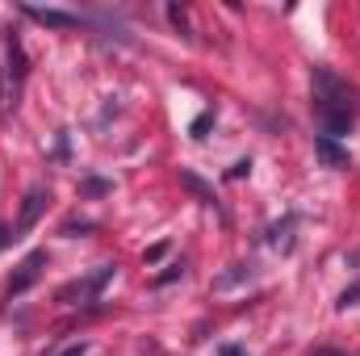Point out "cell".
<instances>
[{
	"mask_svg": "<svg viewBox=\"0 0 360 356\" xmlns=\"http://www.w3.org/2000/svg\"><path fill=\"white\" fill-rule=\"evenodd\" d=\"M310 89H314V117L323 126V139H344L356 126L360 92L344 76H335L331 68H314Z\"/></svg>",
	"mask_w": 360,
	"mask_h": 356,
	"instance_id": "cell-1",
	"label": "cell"
},
{
	"mask_svg": "<svg viewBox=\"0 0 360 356\" xmlns=\"http://www.w3.org/2000/svg\"><path fill=\"white\" fill-rule=\"evenodd\" d=\"M25 72H30V59H25V46L17 34H8L4 42V72H0V109H17V96H21V84H25Z\"/></svg>",
	"mask_w": 360,
	"mask_h": 356,
	"instance_id": "cell-2",
	"label": "cell"
},
{
	"mask_svg": "<svg viewBox=\"0 0 360 356\" xmlns=\"http://www.w3.org/2000/svg\"><path fill=\"white\" fill-rule=\"evenodd\" d=\"M113 281V265H101L96 272H89V276H80V281H72V285H63L59 289V302L63 306H80V302H96V293L105 289Z\"/></svg>",
	"mask_w": 360,
	"mask_h": 356,
	"instance_id": "cell-3",
	"label": "cell"
},
{
	"mask_svg": "<svg viewBox=\"0 0 360 356\" xmlns=\"http://www.w3.org/2000/svg\"><path fill=\"white\" fill-rule=\"evenodd\" d=\"M42 265H46V252H30L21 265H17V276L8 281V298H17V293H25L34 281H38V272H42Z\"/></svg>",
	"mask_w": 360,
	"mask_h": 356,
	"instance_id": "cell-4",
	"label": "cell"
},
{
	"mask_svg": "<svg viewBox=\"0 0 360 356\" xmlns=\"http://www.w3.org/2000/svg\"><path fill=\"white\" fill-rule=\"evenodd\" d=\"M21 13H25L30 21L46 25V30H72V25H80V17H76V13H68V8H34V4H25Z\"/></svg>",
	"mask_w": 360,
	"mask_h": 356,
	"instance_id": "cell-5",
	"label": "cell"
},
{
	"mask_svg": "<svg viewBox=\"0 0 360 356\" xmlns=\"http://www.w3.org/2000/svg\"><path fill=\"white\" fill-rule=\"evenodd\" d=\"M46 197H51V193H46L42 184H34V189L25 193V205H21V218H17V239H21V235H25V231H30V227L38 222V214H42Z\"/></svg>",
	"mask_w": 360,
	"mask_h": 356,
	"instance_id": "cell-6",
	"label": "cell"
},
{
	"mask_svg": "<svg viewBox=\"0 0 360 356\" xmlns=\"http://www.w3.org/2000/svg\"><path fill=\"white\" fill-rule=\"evenodd\" d=\"M252 281H256L252 265H231V272L214 276V293H235L239 285H252Z\"/></svg>",
	"mask_w": 360,
	"mask_h": 356,
	"instance_id": "cell-7",
	"label": "cell"
},
{
	"mask_svg": "<svg viewBox=\"0 0 360 356\" xmlns=\"http://www.w3.org/2000/svg\"><path fill=\"white\" fill-rule=\"evenodd\" d=\"M293 227H297V214H285L281 222L269 227V243L276 252H293Z\"/></svg>",
	"mask_w": 360,
	"mask_h": 356,
	"instance_id": "cell-8",
	"label": "cell"
},
{
	"mask_svg": "<svg viewBox=\"0 0 360 356\" xmlns=\"http://www.w3.org/2000/svg\"><path fill=\"white\" fill-rule=\"evenodd\" d=\"M314 151H319V160H323L327 168H348V164H352V155H348L344 147H335V139H323V134H319V139H314Z\"/></svg>",
	"mask_w": 360,
	"mask_h": 356,
	"instance_id": "cell-9",
	"label": "cell"
},
{
	"mask_svg": "<svg viewBox=\"0 0 360 356\" xmlns=\"http://www.w3.org/2000/svg\"><path fill=\"white\" fill-rule=\"evenodd\" d=\"M214 122V113H201L197 122H193V139H205V126Z\"/></svg>",
	"mask_w": 360,
	"mask_h": 356,
	"instance_id": "cell-10",
	"label": "cell"
},
{
	"mask_svg": "<svg viewBox=\"0 0 360 356\" xmlns=\"http://www.w3.org/2000/svg\"><path fill=\"white\" fill-rule=\"evenodd\" d=\"M164 252H168V243H155V248H151L143 260H147V265H155V260H164Z\"/></svg>",
	"mask_w": 360,
	"mask_h": 356,
	"instance_id": "cell-11",
	"label": "cell"
},
{
	"mask_svg": "<svg viewBox=\"0 0 360 356\" xmlns=\"http://www.w3.org/2000/svg\"><path fill=\"white\" fill-rule=\"evenodd\" d=\"M356 298H360V285H352V289H348V293H344V298H340V306H344V310H348V306H356Z\"/></svg>",
	"mask_w": 360,
	"mask_h": 356,
	"instance_id": "cell-12",
	"label": "cell"
},
{
	"mask_svg": "<svg viewBox=\"0 0 360 356\" xmlns=\"http://www.w3.org/2000/svg\"><path fill=\"white\" fill-rule=\"evenodd\" d=\"M59 356H89V348H84V344H76V348H68V352H59Z\"/></svg>",
	"mask_w": 360,
	"mask_h": 356,
	"instance_id": "cell-13",
	"label": "cell"
},
{
	"mask_svg": "<svg viewBox=\"0 0 360 356\" xmlns=\"http://www.w3.org/2000/svg\"><path fill=\"white\" fill-rule=\"evenodd\" d=\"M222 356H239V348H222Z\"/></svg>",
	"mask_w": 360,
	"mask_h": 356,
	"instance_id": "cell-14",
	"label": "cell"
},
{
	"mask_svg": "<svg viewBox=\"0 0 360 356\" xmlns=\"http://www.w3.org/2000/svg\"><path fill=\"white\" fill-rule=\"evenodd\" d=\"M4 243H8V235H4V231H0V248H4Z\"/></svg>",
	"mask_w": 360,
	"mask_h": 356,
	"instance_id": "cell-15",
	"label": "cell"
}]
</instances>
